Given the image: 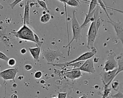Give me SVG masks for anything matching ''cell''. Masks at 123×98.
<instances>
[{
  "instance_id": "obj_1",
  "label": "cell",
  "mask_w": 123,
  "mask_h": 98,
  "mask_svg": "<svg viewBox=\"0 0 123 98\" xmlns=\"http://www.w3.org/2000/svg\"><path fill=\"white\" fill-rule=\"evenodd\" d=\"M72 29L73 32V38L72 40L68 42V44L67 46H64V48L69 47L68 51V55H70V45L73 41L75 40L76 42L82 39L83 36L82 34V28L81 27V25L79 24L77 19L76 17V11L74 10L73 12V16L72 18Z\"/></svg>"
},
{
  "instance_id": "obj_2",
  "label": "cell",
  "mask_w": 123,
  "mask_h": 98,
  "mask_svg": "<svg viewBox=\"0 0 123 98\" xmlns=\"http://www.w3.org/2000/svg\"><path fill=\"white\" fill-rule=\"evenodd\" d=\"M11 33L17 38L36 43L34 38V32L26 24H23L18 31H12Z\"/></svg>"
},
{
  "instance_id": "obj_3",
  "label": "cell",
  "mask_w": 123,
  "mask_h": 98,
  "mask_svg": "<svg viewBox=\"0 0 123 98\" xmlns=\"http://www.w3.org/2000/svg\"><path fill=\"white\" fill-rule=\"evenodd\" d=\"M42 54L48 64L54 63L55 60L59 57L65 58L64 54L60 49L53 50L48 48L42 50Z\"/></svg>"
},
{
  "instance_id": "obj_4",
  "label": "cell",
  "mask_w": 123,
  "mask_h": 98,
  "mask_svg": "<svg viewBox=\"0 0 123 98\" xmlns=\"http://www.w3.org/2000/svg\"><path fill=\"white\" fill-rule=\"evenodd\" d=\"M97 49L94 48V49H92L91 51H89V52H85L84 53H83L82 54H81L80 56H79L78 57H77V58L75 59L74 60H72L70 61H68V62H64V63H49V64L52 65L53 66H58L60 67H62V68H64L65 67L67 66V65L72 63H74L76 61H85L88 59H89L91 57H93L94 56V55L97 53Z\"/></svg>"
},
{
  "instance_id": "obj_5",
  "label": "cell",
  "mask_w": 123,
  "mask_h": 98,
  "mask_svg": "<svg viewBox=\"0 0 123 98\" xmlns=\"http://www.w3.org/2000/svg\"><path fill=\"white\" fill-rule=\"evenodd\" d=\"M97 31L96 26V22L94 20L91 22L87 34V48L92 49L94 47V43L97 35Z\"/></svg>"
},
{
  "instance_id": "obj_6",
  "label": "cell",
  "mask_w": 123,
  "mask_h": 98,
  "mask_svg": "<svg viewBox=\"0 0 123 98\" xmlns=\"http://www.w3.org/2000/svg\"><path fill=\"white\" fill-rule=\"evenodd\" d=\"M115 56L116 54L114 52H110L105 62L104 66L103 67L104 71H111L117 68V61L115 59Z\"/></svg>"
},
{
  "instance_id": "obj_7",
  "label": "cell",
  "mask_w": 123,
  "mask_h": 98,
  "mask_svg": "<svg viewBox=\"0 0 123 98\" xmlns=\"http://www.w3.org/2000/svg\"><path fill=\"white\" fill-rule=\"evenodd\" d=\"M117 70V68L111 71H105L103 70V71L100 74L104 86H108L109 85L111 84V82L116 76L115 74Z\"/></svg>"
},
{
  "instance_id": "obj_8",
  "label": "cell",
  "mask_w": 123,
  "mask_h": 98,
  "mask_svg": "<svg viewBox=\"0 0 123 98\" xmlns=\"http://www.w3.org/2000/svg\"><path fill=\"white\" fill-rule=\"evenodd\" d=\"M73 69L79 70L81 71H82L89 74H94L96 72V69L94 65L93 57L85 60L83 64L79 68Z\"/></svg>"
},
{
  "instance_id": "obj_9",
  "label": "cell",
  "mask_w": 123,
  "mask_h": 98,
  "mask_svg": "<svg viewBox=\"0 0 123 98\" xmlns=\"http://www.w3.org/2000/svg\"><path fill=\"white\" fill-rule=\"evenodd\" d=\"M18 72L17 68H9L0 72V77L3 79L4 81L12 80L15 82V78Z\"/></svg>"
},
{
  "instance_id": "obj_10",
  "label": "cell",
  "mask_w": 123,
  "mask_h": 98,
  "mask_svg": "<svg viewBox=\"0 0 123 98\" xmlns=\"http://www.w3.org/2000/svg\"><path fill=\"white\" fill-rule=\"evenodd\" d=\"M108 23L111 24L113 27L116 33L117 38L121 41L122 44H123V24L120 21L114 22L112 19L107 21Z\"/></svg>"
},
{
  "instance_id": "obj_11",
  "label": "cell",
  "mask_w": 123,
  "mask_h": 98,
  "mask_svg": "<svg viewBox=\"0 0 123 98\" xmlns=\"http://www.w3.org/2000/svg\"><path fill=\"white\" fill-rule=\"evenodd\" d=\"M63 74L67 78L72 80L79 78L83 75L81 71L74 69H71L65 71Z\"/></svg>"
},
{
  "instance_id": "obj_12",
  "label": "cell",
  "mask_w": 123,
  "mask_h": 98,
  "mask_svg": "<svg viewBox=\"0 0 123 98\" xmlns=\"http://www.w3.org/2000/svg\"><path fill=\"white\" fill-rule=\"evenodd\" d=\"M28 50L33 59L36 61H39V56L41 53V47L37 46L35 48H29Z\"/></svg>"
},
{
  "instance_id": "obj_13",
  "label": "cell",
  "mask_w": 123,
  "mask_h": 98,
  "mask_svg": "<svg viewBox=\"0 0 123 98\" xmlns=\"http://www.w3.org/2000/svg\"><path fill=\"white\" fill-rule=\"evenodd\" d=\"M29 0H25V4L24 10V14L23 18V24H29L30 21V15H29Z\"/></svg>"
},
{
  "instance_id": "obj_14",
  "label": "cell",
  "mask_w": 123,
  "mask_h": 98,
  "mask_svg": "<svg viewBox=\"0 0 123 98\" xmlns=\"http://www.w3.org/2000/svg\"><path fill=\"white\" fill-rule=\"evenodd\" d=\"M94 10L92 12H90V13H85V15H86L85 19L83 23V24L81 25V27L82 29L84 27H85L87 24L88 23H89L90 22H92V21H93L94 20Z\"/></svg>"
},
{
  "instance_id": "obj_15",
  "label": "cell",
  "mask_w": 123,
  "mask_h": 98,
  "mask_svg": "<svg viewBox=\"0 0 123 98\" xmlns=\"http://www.w3.org/2000/svg\"><path fill=\"white\" fill-rule=\"evenodd\" d=\"M123 54L121 53L118 56H117V70L115 74L116 76L118 74L123 71Z\"/></svg>"
},
{
  "instance_id": "obj_16",
  "label": "cell",
  "mask_w": 123,
  "mask_h": 98,
  "mask_svg": "<svg viewBox=\"0 0 123 98\" xmlns=\"http://www.w3.org/2000/svg\"><path fill=\"white\" fill-rule=\"evenodd\" d=\"M51 18V15L49 13H46L42 14L40 18V21L43 24L48 23Z\"/></svg>"
},
{
  "instance_id": "obj_17",
  "label": "cell",
  "mask_w": 123,
  "mask_h": 98,
  "mask_svg": "<svg viewBox=\"0 0 123 98\" xmlns=\"http://www.w3.org/2000/svg\"><path fill=\"white\" fill-rule=\"evenodd\" d=\"M80 4L81 3L79 0H69L66 3V4L72 7H78Z\"/></svg>"
},
{
  "instance_id": "obj_18",
  "label": "cell",
  "mask_w": 123,
  "mask_h": 98,
  "mask_svg": "<svg viewBox=\"0 0 123 98\" xmlns=\"http://www.w3.org/2000/svg\"><path fill=\"white\" fill-rule=\"evenodd\" d=\"M98 5V0H91L89 5V9L88 13H90L92 12L96 7Z\"/></svg>"
},
{
  "instance_id": "obj_19",
  "label": "cell",
  "mask_w": 123,
  "mask_h": 98,
  "mask_svg": "<svg viewBox=\"0 0 123 98\" xmlns=\"http://www.w3.org/2000/svg\"><path fill=\"white\" fill-rule=\"evenodd\" d=\"M98 3L99 5L103 9V10L105 12V13H106V15H107V17H108V18L109 19V21L111 20V19L110 18V16H109L107 11V9L106 8H107V7L105 6V5L104 3V2L102 1V0H98Z\"/></svg>"
},
{
  "instance_id": "obj_20",
  "label": "cell",
  "mask_w": 123,
  "mask_h": 98,
  "mask_svg": "<svg viewBox=\"0 0 123 98\" xmlns=\"http://www.w3.org/2000/svg\"><path fill=\"white\" fill-rule=\"evenodd\" d=\"M111 88H109L108 86H104V90H103V93L102 96L101 98H107L108 97V96L110 95L111 93Z\"/></svg>"
},
{
  "instance_id": "obj_21",
  "label": "cell",
  "mask_w": 123,
  "mask_h": 98,
  "mask_svg": "<svg viewBox=\"0 0 123 98\" xmlns=\"http://www.w3.org/2000/svg\"><path fill=\"white\" fill-rule=\"evenodd\" d=\"M85 61H76L74 63H70L68 65H67V66H73L74 67V68H79V67H80L83 63H84Z\"/></svg>"
},
{
  "instance_id": "obj_22",
  "label": "cell",
  "mask_w": 123,
  "mask_h": 98,
  "mask_svg": "<svg viewBox=\"0 0 123 98\" xmlns=\"http://www.w3.org/2000/svg\"><path fill=\"white\" fill-rule=\"evenodd\" d=\"M38 4L39 5V6L42 8L44 10H45L46 12H47L48 13H49V10L48 9V8L47 7V5L46 3V2L44 0H37Z\"/></svg>"
},
{
  "instance_id": "obj_23",
  "label": "cell",
  "mask_w": 123,
  "mask_h": 98,
  "mask_svg": "<svg viewBox=\"0 0 123 98\" xmlns=\"http://www.w3.org/2000/svg\"><path fill=\"white\" fill-rule=\"evenodd\" d=\"M111 87L112 89L115 91H118L119 87V83L118 80L111 82Z\"/></svg>"
},
{
  "instance_id": "obj_24",
  "label": "cell",
  "mask_w": 123,
  "mask_h": 98,
  "mask_svg": "<svg viewBox=\"0 0 123 98\" xmlns=\"http://www.w3.org/2000/svg\"><path fill=\"white\" fill-rule=\"evenodd\" d=\"M34 38L36 41V42L38 45V46L41 47V46L43 44V41L40 40L38 36L35 33H34Z\"/></svg>"
},
{
  "instance_id": "obj_25",
  "label": "cell",
  "mask_w": 123,
  "mask_h": 98,
  "mask_svg": "<svg viewBox=\"0 0 123 98\" xmlns=\"http://www.w3.org/2000/svg\"><path fill=\"white\" fill-rule=\"evenodd\" d=\"M7 61L8 65L11 67L14 66L16 64V60L14 58H9Z\"/></svg>"
},
{
  "instance_id": "obj_26",
  "label": "cell",
  "mask_w": 123,
  "mask_h": 98,
  "mask_svg": "<svg viewBox=\"0 0 123 98\" xmlns=\"http://www.w3.org/2000/svg\"><path fill=\"white\" fill-rule=\"evenodd\" d=\"M22 0H14L12 2L10 3V4H9V5H10V7H11L12 9H13L14 8V7H15L17 4H18L19 3H20V2L21 1H22Z\"/></svg>"
},
{
  "instance_id": "obj_27",
  "label": "cell",
  "mask_w": 123,
  "mask_h": 98,
  "mask_svg": "<svg viewBox=\"0 0 123 98\" xmlns=\"http://www.w3.org/2000/svg\"><path fill=\"white\" fill-rule=\"evenodd\" d=\"M34 76L36 79H40L42 76V73L40 71H37L35 72Z\"/></svg>"
},
{
  "instance_id": "obj_28",
  "label": "cell",
  "mask_w": 123,
  "mask_h": 98,
  "mask_svg": "<svg viewBox=\"0 0 123 98\" xmlns=\"http://www.w3.org/2000/svg\"><path fill=\"white\" fill-rule=\"evenodd\" d=\"M0 59L6 61H8V60L9 59V57H8L7 55H6L3 52L0 51Z\"/></svg>"
},
{
  "instance_id": "obj_29",
  "label": "cell",
  "mask_w": 123,
  "mask_h": 98,
  "mask_svg": "<svg viewBox=\"0 0 123 98\" xmlns=\"http://www.w3.org/2000/svg\"><path fill=\"white\" fill-rule=\"evenodd\" d=\"M67 94V92H59L57 97L58 98H66Z\"/></svg>"
},
{
  "instance_id": "obj_30",
  "label": "cell",
  "mask_w": 123,
  "mask_h": 98,
  "mask_svg": "<svg viewBox=\"0 0 123 98\" xmlns=\"http://www.w3.org/2000/svg\"><path fill=\"white\" fill-rule=\"evenodd\" d=\"M123 95L121 92H118L117 94L111 96V98H123Z\"/></svg>"
},
{
  "instance_id": "obj_31",
  "label": "cell",
  "mask_w": 123,
  "mask_h": 98,
  "mask_svg": "<svg viewBox=\"0 0 123 98\" xmlns=\"http://www.w3.org/2000/svg\"><path fill=\"white\" fill-rule=\"evenodd\" d=\"M6 35V29H4L3 30L0 29V38H2L3 37Z\"/></svg>"
},
{
  "instance_id": "obj_32",
  "label": "cell",
  "mask_w": 123,
  "mask_h": 98,
  "mask_svg": "<svg viewBox=\"0 0 123 98\" xmlns=\"http://www.w3.org/2000/svg\"><path fill=\"white\" fill-rule=\"evenodd\" d=\"M25 69L26 70V71H30L33 68V66L30 64H26L25 66H24Z\"/></svg>"
},
{
  "instance_id": "obj_33",
  "label": "cell",
  "mask_w": 123,
  "mask_h": 98,
  "mask_svg": "<svg viewBox=\"0 0 123 98\" xmlns=\"http://www.w3.org/2000/svg\"><path fill=\"white\" fill-rule=\"evenodd\" d=\"M20 52L22 54H25L26 53V49L25 48H22L21 50H20Z\"/></svg>"
},
{
  "instance_id": "obj_34",
  "label": "cell",
  "mask_w": 123,
  "mask_h": 98,
  "mask_svg": "<svg viewBox=\"0 0 123 98\" xmlns=\"http://www.w3.org/2000/svg\"><path fill=\"white\" fill-rule=\"evenodd\" d=\"M11 98H18V96H17V95L16 94H13L11 95Z\"/></svg>"
},
{
  "instance_id": "obj_35",
  "label": "cell",
  "mask_w": 123,
  "mask_h": 98,
  "mask_svg": "<svg viewBox=\"0 0 123 98\" xmlns=\"http://www.w3.org/2000/svg\"><path fill=\"white\" fill-rule=\"evenodd\" d=\"M59 0L60 1H61V2H62V3H63L64 4H66V2H67L68 0Z\"/></svg>"
},
{
  "instance_id": "obj_36",
  "label": "cell",
  "mask_w": 123,
  "mask_h": 98,
  "mask_svg": "<svg viewBox=\"0 0 123 98\" xmlns=\"http://www.w3.org/2000/svg\"><path fill=\"white\" fill-rule=\"evenodd\" d=\"M79 98H87V96L86 94H84L83 96H82L81 97H79Z\"/></svg>"
},
{
  "instance_id": "obj_37",
  "label": "cell",
  "mask_w": 123,
  "mask_h": 98,
  "mask_svg": "<svg viewBox=\"0 0 123 98\" xmlns=\"http://www.w3.org/2000/svg\"><path fill=\"white\" fill-rule=\"evenodd\" d=\"M3 9V6L2 5H1L0 3V10Z\"/></svg>"
},
{
  "instance_id": "obj_38",
  "label": "cell",
  "mask_w": 123,
  "mask_h": 98,
  "mask_svg": "<svg viewBox=\"0 0 123 98\" xmlns=\"http://www.w3.org/2000/svg\"><path fill=\"white\" fill-rule=\"evenodd\" d=\"M52 98H58L57 97H52Z\"/></svg>"
},
{
  "instance_id": "obj_39",
  "label": "cell",
  "mask_w": 123,
  "mask_h": 98,
  "mask_svg": "<svg viewBox=\"0 0 123 98\" xmlns=\"http://www.w3.org/2000/svg\"></svg>"
}]
</instances>
